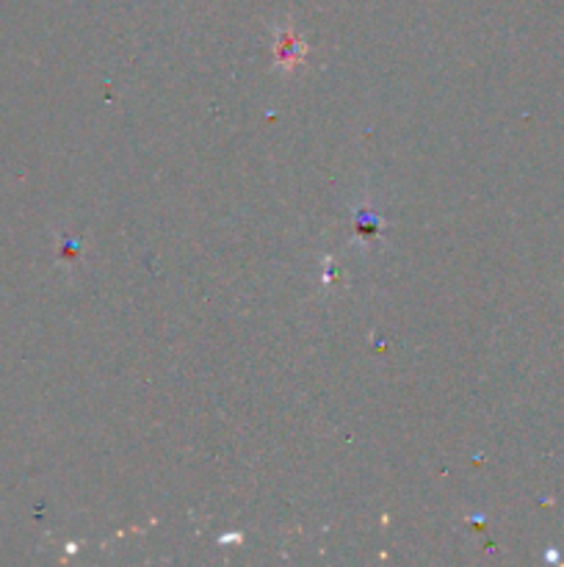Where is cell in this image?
Instances as JSON below:
<instances>
[{
    "instance_id": "obj_1",
    "label": "cell",
    "mask_w": 564,
    "mask_h": 567,
    "mask_svg": "<svg viewBox=\"0 0 564 567\" xmlns=\"http://www.w3.org/2000/svg\"><path fill=\"white\" fill-rule=\"evenodd\" d=\"M277 56L283 67H294V64L302 62L305 47L299 45V40L294 34H283V40H279V47H277Z\"/></svg>"
}]
</instances>
